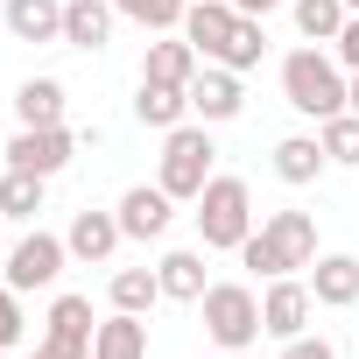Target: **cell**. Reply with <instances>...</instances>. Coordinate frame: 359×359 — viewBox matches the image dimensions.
<instances>
[{
  "label": "cell",
  "instance_id": "obj_1",
  "mask_svg": "<svg viewBox=\"0 0 359 359\" xmlns=\"http://www.w3.org/2000/svg\"><path fill=\"white\" fill-rule=\"evenodd\" d=\"M240 261H247V268H254L261 282L310 268V261H317V219H310V212H268V219H261V226L247 233Z\"/></svg>",
  "mask_w": 359,
  "mask_h": 359
},
{
  "label": "cell",
  "instance_id": "obj_2",
  "mask_svg": "<svg viewBox=\"0 0 359 359\" xmlns=\"http://www.w3.org/2000/svg\"><path fill=\"white\" fill-rule=\"evenodd\" d=\"M345 85H352V78H345V71H338V57H324L317 43L282 57V99H289L296 113H310V120L345 113Z\"/></svg>",
  "mask_w": 359,
  "mask_h": 359
},
{
  "label": "cell",
  "instance_id": "obj_3",
  "mask_svg": "<svg viewBox=\"0 0 359 359\" xmlns=\"http://www.w3.org/2000/svg\"><path fill=\"white\" fill-rule=\"evenodd\" d=\"M212 162H219V148H212V127H205V120H198V127L184 120V127H169V141H162V169H155V184H162L176 205H198V191L219 176Z\"/></svg>",
  "mask_w": 359,
  "mask_h": 359
},
{
  "label": "cell",
  "instance_id": "obj_4",
  "mask_svg": "<svg viewBox=\"0 0 359 359\" xmlns=\"http://www.w3.org/2000/svg\"><path fill=\"white\" fill-rule=\"evenodd\" d=\"M254 233V191L240 184V176H212V184L198 191V240L212 254H240Z\"/></svg>",
  "mask_w": 359,
  "mask_h": 359
},
{
  "label": "cell",
  "instance_id": "obj_5",
  "mask_svg": "<svg viewBox=\"0 0 359 359\" xmlns=\"http://www.w3.org/2000/svg\"><path fill=\"white\" fill-rule=\"evenodd\" d=\"M198 310H205V338H212L219 352H247V345L261 338V296H254L247 282H212V289L198 296Z\"/></svg>",
  "mask_w": 359,
  "mask_h": 359
},
{
  "label": "cell",
  "instance_id": "obj_6",
  "mask_svg": "<svg viewBox=\"0 0 359 359\" xmlns=\"http://www.w3.org/2000/svg\"><path fill=\"white\" fill-rule=\"evenodd\" d=\"M64 261H71V247H64L57 233H22L0 275H8V289H22V296H29V289H50V282L64 275Z\"/></svg>",
  "mask_w": 359,
  "mask_h": 359
},
{
  "label": "cell",
  "instance_id": "obj_7",
  "mask_svg": "<svg viewBox=\"0 0 359 359\" xmlns=\"http://www.w3.org/2000/svg\"><path fill=\"white\" fill-rule=\"evenodd\" d=\"M71 155H78L71 127H15V141H8V169H29V176H57Z\"/></svg>",
  "mask_w": 359,
  "mask_h": 359
},
{
  "label": "cell",
  "instance_id": "obj_8",
  "mask_svg": "<svg viewBox=\"0 0 359 359\" xmlns=\"http://www.w3.org/2000/svg\"><path fill=\"white\" fill-rule=\"evenodd\" d=\"M310 310H317V296H310V282H296V275H275V282L261 289V331H268V338H303V331H310Z\"/></svg>",
  "mask_w": 359,
  "mask_h": 359
},
{
  "label": "cell",
  "instance_id": "obj_9",
  "mask_svg": "<svg viewBox=\"0 0 359 359\" xmlns=\"http://www.w3.org/2000/svg\"><path fill=\"white\" fill-rule=\"evenodd\" d=\"M240 106H247V85H240V71H226V64H205V71L191 78V113H198L205 127H219V120H240Z\"/></svg>",
  "mask_w": 359,
  "mask_h": 359
},
{
  "label": "cell",
  "instance_id": "obj_10",
  "mask_svg": "<svg viewBox=\"0 0 359 359\" xmlns=\"http://www.w3.org/2000/svg\"><path fill=\"white\" fill-rule=\"evenodd\" d=\"M233 29H240V8H233V0H191V8H184V36H191V50H198L205 64L226 57Z\"/></svg>",
  "mask_w": 359,
  "mask_h": 359
},
{
  "label": "cell",
  "instance_id": "obj_11",
  "mask_svg": "<svg viewBox=\"0 0 359 359\" xmlns=\"http://www.w3.org/2000/svg\"><path fill=\"white\" fill-rule=\"evenodd\" d=\"M113 212H120V233H127V240H162L169 219H176V198H169L162 184H134Z\"/></svg>",
  "mask_w": 359,
  "mask_h": 359
},
{
  "label": "cell",
  "instance_id": "obj_12",
  "mask_svg": "<svg viewBox=\"0 0 359 359\" xmlns=\"http://www.w3.org/2000/svg\"><path fill=\"white\" fill-rule=\"evenodd\" d=\"M310 296L324 310H352L359 303V254H317L310 261Z\"/></svg>",
  "mask_w": 359,
  "mask_h": 359
},
{
  "label": "cell",
  "instance_id": "obj_13",
  "mask_svg": "<svg viewBox=\"0 0 359 359\" xmlns=\"http://www.w3.org/2000/svg\"><path fill=\"white\" fill-rule=\"evenodd\" d=\"M0 22L15 43H64V0H8Z\"/></svg>",
  "mask_w": 359,
  "mask_h": 359
},
{
  "label": "cell",
  "instance_id": "obj_14",
  "mask_svg": "<svg viewBox=\"0 0 359 359\" xmlns=\"http://www.w3.org/2000/svg\"><path fill=\"white\" fill-rule=\"evenodd\" d=\"M113 22H120L113 0H64V43L71 50H106L113 43Z\"/></svg>",
  "mask_w": 359,
  "mask_h": 359
},
{
  "label": "cell",
  "instance_id": "obj_15",
  "mask_svg": "<svg viewBox=\"0 0 359 359\" xmlns=\"http://www.w3.org/2000/svg\"><path fill=\"white\" fill-rule=\"evenodd\" d=\"M127 233H120V212H78L71 219V233H64V247H71V261H113V247H120Z\"/></svg>",
  "mask_w": 359,
  "mask_h": 359
},
{
  "label": "cell",
  "instance_id": "obj_16",
  "mask_svg": "<svg viewBox=\"0 0 359 359\" xmlns=\"http://www.w3.org/2000/svg\"><path fill=\"white\" fill-rule=\"evenodd\" d=\"M92 331H99V324H92V303H85V296H57L50 317H43V338H50V345H71V352H85V359H92Z\"/></svg>",
  "mask_w": 359,
  "mask_h": 359
},
{
  "label": "cell",
  "instance_id": "obj_17",
  "mask_svg": "<svg viewBox=\"0 0 359 359\" xmlns=\"http://www.w3.org/2000/svg\"><path fill=\"white\" fill-rule=\"evenodd\" d=\"M205 71V57L191 50V36H162V43H148V64H141V78H162V85H184L191 92V78Z\"/></svg>",
  "mask_w": 359,
  "mask_h": 359
},
{
  "label": "cell",
  "instance_id": "obj_18",
  "mask_svg": "<svg viewBox=\"0 0 359 359\" xmlns=\"http://www.w3.org/2000/svg\"><path fill=\"white\" fill-rule=\"evenodd\" d=\"M184 113H191V92L184 85H162V78H141V92H134V120L141 127H184Z\"/></svg>",
  "mask_w": 359,
  "mask_h": 359
},
{
  "label": "cell",
  "instance_id": "obj_19",
  "mask_svg": "<svg viewBox=\"0 0 359 359\" xmlns=\"http://www.w3.org/2000/svg\"><path fill=\"white\" fill-rule=\"evenodd\" d=\"M331 169V155H324V141L317 134H289V141H275V176H282V184H317V176Z\"/></svg>",
  "mask_w": 359,
  "mask_h": 359
},
{
  "label": "cell",
  "instance_id": "obj_20",
  "mask_svg": "<svg viewBox=\"0 0 359 359\" xmlns=\"http://www.w3.org/2000/svg\"><path fill=\"white\" fill-rule=\"evenodd\" d=\"M92 359H148V324L134 310H113L99 331H92Z\"/></svg>",
  "mask_w": 359,
  "mask_h": 359
},
{
  "label": "cell",
  "instance_id": "obj_21",
  "mask_svg": "<svg viewBox=\"0 0 359 359\" xmlns=\"http://www.w3.org/2000/svg\"><path fill=\"white\" fill-rule=\"evenodd\" d=\"M155 275H162V296L169 303H198L212 282H205V254L198 247H176V254H162L155 261Z\"/></svg>",
  "mask_w": 359,
  "mask_h": 359
},
{
  "label": "cell",
  "instance_id": "obj_22",
  "mask_svg": "<svg viewBox=\"0 0 359 359\" xmlns=\"http://www.w3.org/2000/svg\"><path fill=\"white\" fill-rule=\"evenodd\" d=\"M15 120L22 127H64V78H29L15 92Z\"/></svg>",
  "mask_w": 359,
  "mask_h": 359
},
{
  "label": "cell",
  "instance_id": "obj_23",
  "mask_svg": "<svg viewBox=\"0 0 359 359\" xmlns=\"http://www.w3.org/2000/svg\"><path fill=\"white\" fill-rule=\"evenodd\" d=\"M106 296H113V310H134V317H148V310L162 303V275H155V268H120Z\"/></svg>",
  "mask_w": 359,
  "mask_h": 359
},
{
  "label": "cell",
  "instance_id": "obj_24",
  "mask_svg": "<svg viewBox=\"0 0 359 359\" xmlns=\"http://www.w3.org/2000/svg\"><path fill=\"white\" fill-rule=\"evenodd\" d=\"M296 8V29H303V43H338V29H345V0H289Z\"/></svg>",
  "mask_w": 359,
  "mask_h": 359
},
{
  "label": "cell",
  "instance_id": "obj_25",
  "mask_svg": "<svg viewBox=\"0 0 359 359\" xmlns=\"http://www.w3.org/2000/svg\"><path fill=\"white\" fill-rule=\"evenodd\" d=\"M43 184H50V176L8 169V176H0V219H36L43 212Z\"/></svg>",
  "mask_w": 359,
  "mask_h": 359
},
{
  "label": "cell",
  "instance_id": "obj_26",
  "mask_svg": "<svg viewBox=\"0 0 359 359\" xmlns=\"http://www.w3.org/2000/svg\"><path fill=\"white\" fill-rule=\"evenodd\" d=\"M113 8H120L127 22H141L148 36H169V29H184V8H191V0H113Z\"/></svg>",
  "mask_w": 359,
  "mask_h": 359
},
{
  "label": "cell",
  "instance_id": "obj_27",
  "mask_svg": "<svg viewBox=\"0 0 359 359\" xmlns=\"http://www.w3.org/2000/svg\"><path fill=\"white\" fill-rule=\"evenodd\" d=\"M261 57H268V29H261V22H254V15H240V29H233V43H226V57H219V64H226V71H240V78H247V71H254V64H261Z\"/></svg>",
  "mask_w": 359,
  "mask_h": 359
},
{
  "label": "cell",
  "instance_id": "obj_28",
  "mask_svg": "<svg viewBox=\"0 0 359 359\" xmlns=\"http://www.w3.org/2000/svg\"><path fill=\"white\" fill-rule=\"evenodd\" d=\"M317 141H324L331 162L359 169V113H331V120H317Z\"/></svg>",
  "mask_w": 359,
  "mask_h": 359
},
{
  "label": "cell",
  "instance_id": "obj_29",
  "mask_svg": "<svg viewBox=\"0 0 359 359\" xmlns=\"http://www.w3.org/2000/svg\"><path fill=\"white\" fill-rule=\"evenodd\" d=\"M22 331H29V317H22V289H8V282H0V352H8V345H22Z\"/></svg>",
  "mask_w": 359,
  "mask_h": 359
},
{
  "label": "cell",
  "instance_id": "obj_30",
  "mask_svg": "<svg viewBox=\"0 0 359 359\" xmlns=\"http://www.w3.org/2000/svg\"><path fill=\"white\" fill-rule=\"evenodd\" d=\"M282 359H338V345H331L324 331H317V338L303 331V338H282Z\"/></svg>",
  "mask_w": 359,
  "mask_h": 359
},
{
  "label": "cell",
  "instance_id": "obj_31",
  "mask_svg": "<svg viewBox=\"0 0 359 359\" xmlns=\"http://www.w3.org/2000/svg\"><path fill=\"white\" fill-rule=\"evenodd\" d=\"M331 50H338V64H345V71H359V15H345V29H338V43H331Z\"/></svg>",
  "mask_w": 359,
  "mask_h": 359
},
{
  "label": "cell",
  "instance_id": "obj_32",
  "mask_svg": "<svg viewBox=\"0 0 359 359\" xmlns=\"http://www.w3.org/2000/svg\"><path fill=\"white\" fill-rule=\"evenodd\" d=\"M233 8H240V15H254V22H268L275 8H289V0H233Z\"/></svg>",
  "mask_w": 359,
  "mask_h": 359
},
{
  "label": "cell",
  "instance_id": "obj_33",
  "mask_svg": "<svg viewBox=\"0 0 359 359\" xmlns=\"http://www.w3.org/2000/svg\"><path fill=\"white\" fill-rule=\"evenodd\" d=\"M29 359H85V352H71V345H50V338H43V345H36Z\"/></svg>",
  "mask_w": 359,
  "mask_h": 359
},
{
  "label": "cell",
  "instance_id": "obj_34",
  "mask_svg": "<svg viewBox=\"0 0 359 359\" xmlns=\"http://www.w3.org/2000/svg\"><path fill=\"white\" fill-rule=\"evenodd\" d=\"M345 113H359V71H352V85H345Z\"/></svg>",
  "mask_w": 359,
  "mask_h": 359
},
{
  "label": "cell",
  "instance_id": "obj_35",
  "mask_svg": "<svg viewBox=\"0 0 359 359\" xmlns=\"http://www.w3.org/2000/svg\"><path fill=\"white\" fill-rule=\"evenodd\" d=\"M226 359H254V352H226Z\"/></svg>",
  "mask_w": 359,
  "mask_h": 359
},
{
  "label": "cell",
  "instance_id": "obj_36",
  "mask_svg": "<svg viewBox=\"0 0 359 359\" xmlns=\"http://www.w3.org/2000/svg\"><path fill=\"white\" fill-rule=\"evenodd\" d=\"M345 8H352V15H359V0H345Z\"/></svg>",
  "mask_w": 359,
  "mask_h": 359
},
{
  "label": "cell",
  "instance_id": "obj_37",
  "mask_svg": "<svg viewBox=\"0 0 359 359\" xmlns=\"http://www.w3.org/2000/svg\"><path fill=\"white\" fill-rule=\"evenodd\" d=\"M0 359H8V352H0Z\"/></svg>",
  "mask_w": 359,
  "mask_h": 359
}]
</instances>
